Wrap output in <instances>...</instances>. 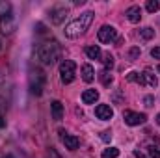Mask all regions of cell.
Listing matches in <instances>:
<instances>
[{
  "label": "cell",
  "mask_w": 160,
  "mask_h": 158,
  "mask_svg": "<svg viewBox=\"0 0 160 158\" xmlns=\"http://www.w3.org/2000/svg\"><path fill=\"white\" fill-rule=\"evenodd\" d=\"M93 22V11H86L82 13L80 17H77L75 21H71L67 26H65V37L69 39H77L82 34H86V30L91 26Z\"/></svg>",
  "instance_id": "cell-1"
},
{
  "label": "cell",
  "mask_w": 160,
  "mask_h": 158,
  "mask_svg": "<svg viewBox=\"0 0 160 158\" xmlns=\"http://www.w3.org/2000/svg\"><path fill=\"white\" fill-rule=\"evenodd\" d=\"M60 54H62V48H60V45L56 41H47V43L39 45V48H38V58L41 60L43 65L56 63V60L60 58Z\"/></svg>",
  "instance_id": "cell-2"
},
{
  "label": "cell",
  "mask_w": 160,
  "mask_h": 158,
  "mask_svg": "<svg viewBox=\"0 0 160 158\" xmlns=\"http://www.w3.org/2000/svg\"><path fill=\"white\" fill-rule=\"evenodd\" d=\"M45 82H47V75H45L41 69L32 71V75H30V91H32L36 97H39L41 93H43Z\"/></svg>",
  "instance_id": "cell-3"
},
{
  "label": "cell",
  "mask_w": 160,
  "mask_h": 158,
  "mask_svg": "<svg viewBox=\"0 0 160 158\" xmlns=\"http://www.w3.org/2000/svg\"><path fill=\"white\" fill-rule=\"evenodd\" d=\"M75 69H77V63L71 62V60H65L60 65V78H62L63 84H71L75 80Z\"/></svg>",
  "instance_id": "cell-4"
},
{
  "label": "cell",
  "mask_w": 160,
  "mask_h": 158,
  "mask_svg": "<svg viewBox=\"0 0 160 158\" xmlns=\"http://www.w3.org/2000/svg\"><path fill=\"white\" fill-rule=\"evenodd\" d=\"M123 119L127 125L130 126H138V125H143L147 121V116L145 114H138V112H132V110H125L123 112Z\"/></svg>",
  "instance_id": "cell-5"
},
{
  "label": "cell",
  "mask_w": 160,
  "mask_h": 158,
  "mask_svg": "<svg viewBox=\"0 0 160 158\" xmlns=\"http://www.w3.org/2000/svg\"><path fill=\"white\" fill-rule=\"evenodd\" d=\"M97 37H99L101 43H112V41L118 39V32H116L114 26L104 24V26H101V30L97 32Z\"/></svg>",
  "instance_id": "cell-6"
},
{
  "label": "cell",
  "mask_w": 160,
  "mask_h": 158,
  "mask_svg": "<svg viewBox=\"0 0 160 158\" xmlns=\"http://www.w3.org/2000/svg\"><path fill=\"white\" fill-rule=\"evenodd\" d=\"M60 134V138H62V143L65 145V149H69V151H77L80 145V140L77 136H73V134H67L65 130H60L58 132Z\"/></svg>",
  "instance_id": "cell-7"
},
{
  "label": "cell",
  "mask_w": 160,
  "mask_h": 158,
  "mask_svg": "<svg viewBox=\"0 0 160 158\" xmlns=\"http://www.w3.org/2000/svg\"><path fill=\"white\" fill-rule=\"evenodd\" d=\"M65 17H67V7L65 6H56V7L50 9V21H52V24H62Z\"/></svg>",
  "instance_id": "cell-8"
},
{
  "label": "cell",
  "mask_w": 160,
  "mask_h": 158,
  "mask_svg": "<svg viewBox=\"0 0 160 158\" xmlns=\"http://www.w3.org/2000/svg\"><path fill=\"white\" fill-rule=\"evenodd\" d=\"M13 30H15V19H13V15L9 13V15L2 17V21H0V32H2V34H11Z\"/></svg>",
  "instance_id": "cell-9"
},
{
  "label": "cell",
  "mask_w": 160,
  "mask_h": 158,
  "mask_svg": "<svg viewBox=\"0 0 160 158\" xmlns=\"http://www.w3.org/2000/svg\"><path fill=\"white\" fill-rule=\"evenodd\" d=\"M95 116L99 119H102V121H108V119L114 117V110H112L108 104H99V106L95 108Z\"/></svg>",
  "instance_id": "cell-10"
},
{
  "label": "cell",
  "mask_w": 160,
  "mask_h": 158,
  "mask_svg": "<svg viewBox=\"0 0 160 158\" xmlns=\"http://www.w3.org/2000/svg\"><path fill=\"white\" fill-rule=\"evenodd\" d=\"M125 15H127V19H128L130 22H140V19H142V9H140V6H130Z\"/></svg>",
  "instance_id": "cell-11"
},
{
  "label": "cell",
  "mask_w": 160,
  "mask_h": 158,
  "mask_svg": "<svg viewBox=\"0 0 160 158\" xmlns=\"http://www.w3.org/2000/svg\"><path fill=\"white\" fill-rule=\"evenodd\" d=\"M80 75H82V80L84 82H93L95 80V71L89 63H84L82 69H80Z\"/></svg>",
  "instance_id": "cell-12"
},
{
  "label": "cell",
  "mask_w": 160,
  "mask_h": 158,
  "mask_svg": "<svg viewBox=\"0 0 160 158\" xmlns=\"http://www.w3.org/2000/svg\"><path fill=\"white\" fill-rule=\"evenodd\" d=\"M50 110H52V119L60 121V119L63 117V104L60 101H52L50 102Z\"/></svg>",
  "instance_id": "cell-13"
},
{
  "label": "cell",
  "mask_w": 160,
  "mask_h": 158,
  "mask_svg": "<svg viewBox=\"0 0 160 158\" xmlns=\"http://www.w3.org/2000/svg\"><path fill=\"white\" fill-rule=\"evenodd\" d=\"M97 99H99V91H95V89H86L82 93V102L84 104H93Z\"/></svg>",
  "instance_id": "cell-14"
},
{
  "label": "cell",
  "mask_w": 160,
  "mask_h": 158,
  "mask_svg": "<svg viewBox=\"0 0 160 158\" xmlns=\"http://www.w3.org/2000/svg\"><path fill=\"white\" fill-rule=\"evenodd\" d=\"M142 77H143V84H145V86H151V87H157V86H158L157 77H155L149 69H145V71L142 73Z\"/></svg>",
  "instance_id": "cell-15"
},
{
  "label": "cell",
  "mask_w": 160,
  "mask_h": 158,
  "mask_svg": "<svg viewBox=\"0 0 160 158\" xmlns=\"http://www.w3.org/2000/svg\"><path fill=\"white\" fill-rule=\"evenodd\" d=\"M86 56L89 60H99L101 58V48L97 45H89V47H86Z\"/></svg>",
  "instance_id": "cell-16"
},
{
  "label": "cell",
  "mask_w": 160,
  "mask_h": 158,
  "mask_svg": "<svg viewBox=\"0 0 160 158\" xmlns=\"http://www.w3.org/2000/svg\"><path fill=\"white\" fill-rule=\"evenodd\" d=\"M118 156H119V149H116V147H110V149L102 151V158H118Z\"/></svg>",
  "instance_id": "cell-17"
},
{
  "label": "cell",
  "mask_w": 160,
  "mask_h": 158,
  "mask_svg": "<svg viewBox=\"0 0 160 158\" xmlns=\"http://www.w3.org/2000/svg\"><path fill=\"white\" fill-rule=\"evenodd\" d=\"M145 7H147V11H149V13H155V11H158V9H160V2H158V0H147Z\"/></svg>",
  "instance_id": "cell-18"
},
{
  "label": "cell",
  "mask_w": 160,
  "mask_h": 158,
  "mask_svg": "<svg viewBox=\"0 0 160 158\" xmlns=\"http://www.w3.org/2000/svg\"><path fill=\"white\" fill-rule=\"evenodd\" d=\"M9 13H11V6L6 0H0V17H6Z\"/></svg>",
  "instance_id": "cell-19"
},
{
  "label": "cell",
  "mask_w": 160,
  "mask_h": 158,
  "mask_svg": "<svg viewBox=\"0 0 160 158\" xmlns=\"http://www.w3.org/2000/svg\"><path fill=\"white\" fill-rule=\"evenodd\" d=\"M140 36H142L143 39H151V37H155V30H153L151 26H147V28H142V30H140Z\"/></svg>",
  "instance_id": "cell-20"
},
{
  "label": "cell",
  "mask_w": 160,
  "mask_h": 158,
  "mask_svg": "<svg viewBox=\"0 0 160 158\" xmlns=\"http://www.w3.org/2000/svg\"><path fill=\"white\" fill-rule=\"evenodd\" d=\"M102 63H104V71H108V69H112L114 67V56L108 52V54H104V60H102Z\"/></svg>",
  "instance_id": "cell-21"
},
{
  "label": "cell",
  "mask_w": 160,
  "mask_h": 158,
  "mask_svg": "<svg viewBox=\"0 0 160 158\" xmlns=\"http://www.w3.org/2000/svg\"><path fill=\"white\" fill-rule=\"evenodd\" d=\"M99 80L102 82V86H110V84H112V75H110L108 71H102V73L99 75Z\"/></svg>",
  "instance_id": "cell-22"
},
{
  "label": "cell",
  "mask_w": 160,
  "mask_h": 158,
  "mask_svg": "<svg viewBox=\"0 0 160 158\" xmlns=\"http://www.w3.org/2000/svg\"><path fill=\"white\" fill-rule=\"evenodd\" d=\"M127 78L130 80V82H136V84H140V86H145V84H143V77H142L140 73H130Z\"/></svg>",
  "instance_id": "cell-23"
},
{
  "label": "cell",
  "mask_w": 160,
  "mask_h": 158,
  "mask_svg": "<svg viewBox=\"0 0 160 158\" xmlns=\"http://www.w3.org/2000/svg\"><path fill=\"white\" fill-rule=\"evenodd\" d=\"M149 156H151V158H160V149L149 147Z\"/></svg>",
  "instance_id": "cell-24"
},
{
  "label": "cell",
  "mask_w": 160,
  "mask_h": 158,
  "mask_svg": "<svg viewBox=\"0 0 160 158\" xmlns=\"http://www.w3.org/2000/svg\"><path fill=\"white\" fill-rule=\"evenodd\" d=\"M151 56H153L155 60H160V45H158V47H155V48L151 50Z\"/></svg>",
  "instance_id": "cell-25"
},
{
  "label": "cell",
  "mask_w": 160,
  "mask_h": 158,
  "mask_svg": "<svg viewBox=\"0 0 160 158\" xmlns=\"http://www.w3.org/2000/svg\"><path fill=\"white\" fill-rule=\"evenodd\" d=\"M143 102H145V106H147V108H151V106H153V102H155V99H153L151 95H147V97L143 99Z\"/></svg>",
  "instance_id": "cell-26"
},
{
  "label": "cell",
  "mask_w": 160,
  "mask_h": 158,
  "mask_svg": "<svg viewBox=\"0 0 160 158\" xmlns=\"http://www.w3.org/2000/svg\"><path fill=\"white\" fill-rule=\"evenodd\" d=\"M101 138H102V140H104V141H108V140H110V138H112V132H108V130H104V132H102V134H101Z\"/></svg>",
  "instance_id": "cell-27"
},
{
  "label": "cell",
  "mask_w": 160,
  "mask_h": 158,
  "mask_svg": "<svg viewBox=\"0 0 160 158\" xmlns=\"http://www.w3.org/2000/svg\"><path fill=\"white\" fill-rule=\"evenodd\" d=\"M48 158H62V156L58 155V151H56V149H50V151H48Z\"/></svg>",
  "instance_id": "cell-28"
},
{
  "label": "cell",
  "mask_w": 160,
  "mask_h": 158,
  "mask_svg": "<svg viewBox=\"0 0 160 158\" xmlns=\"http://www.w3.org/2000/svg\"><path fill=\"white\" fill-rule=\"evenodd\" d=\"M138 52H140V48H132V50H130V56H132V58H136V56H138Z\"/></svg>",
  "instance_id": "cell-29"
},
{
  "label": "cell",
  "mask_w": 160,
  "mask_h": 158,
  "mask_svg": "<svg viewBox=\"0 0 160 158\" xmlns=\"http://www.w3.org/2000/svg\"><path fill=\"white\" fill-rule=\"evenodd\" d=\"M6 126V119H4V116L0 114V128H4Z\"/></svg>",
  "instance_id": "cell-30"
},
{
  "label": "cell",
  "mask_w": 160,
  "mask_h": 158,
  "mask_svg": "<svg viewBox=\"0 0 160 158\" xmlns=\"http://www.w3.org/2000/svg\"><path fill=\"white\" fill-rule=\"evenodd\" d=\"M134 156H136V158H145L142 153H140V151H136V153H134Z\"/></svg>",
  "instance_id": "cell-31"
},
{
  "label": "cell",
  "mask_w": 160,
  "mask_h": 158,
  "mask_svg": "<svg viewBox=\"0 0 160 158\" xmlns=\"http://www.w3.org/2000/svg\"><path fill=\"white\" fill-rule=\"evenodd\" d=\"M2 86H4V77L0 75V87H2Z\"/></svg>",
  "instance_id": "cell-32"
},
{
  "label": "cell",
  "mask_w": 160,
  "mask_h": 158,
  "mask_svg": "<svg viewBox=\"0 0 160 158\" xmlns=\"http://www.w3.org/2000/svg\"><path fill=\"white\" fill-rule=\"evenodd\" d=\"M157 123H158V126H160V114L157 116Z\"/></svg>",
  "instance_id": "cell-33"
},
{
  "label": "cell",
  "mask_w": 160,
  "mask_h": 158,
  "mask_svg": "<svg viewBox=\"0 0 160 158\" xmlns=\"http://www.w3.org/2000/svg\"><path fill=\"white\" fill-rule=\"evenodd\" d=\"M4 158H15V156H13V155H6Z\"/></svg>",
  "instance_id": "cell-34"
},
{
  "label": "cell",
  "mask_w": 160,
  "mask_h": 158,
  "mask_svg": "<svg viewBox=\"0 0 160 158\" xmlns=\"http://www.w3.org/2000/svg\"><path fill=\"white\" fill-rule=\"evenodd\" d=\"M157 71H158V73H160V65H158V67H157Z\"/></svg>",
  "instance_id": "cell-35"
},
{
  "label": "cell",
  "mask_w": 160,
  "mask_h": 158,
  "mask_svg": "<svg viewBox=\"0 0 160 158\" xmlns=\"http://www.w3.org/2000/svg\"><path fill=\"white\" fill-rule=\"evenodd\" d=\"M0 48H2V43H0Z\"/></svg>",
  "instance_id": "cell-36"
}]
</instances>
